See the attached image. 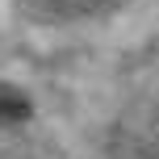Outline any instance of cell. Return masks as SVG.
Here are the masks:
<instances>
[{
	"mask_svg": "<svg viewBox=\"0 0 159 159\" xmlns=\"http://www.w3.org/2000/svg\"><path fill=\"white\" fill-rule=\"evenodd\" d=\"M34 113V101L21 92L17 84L0 80V126H13V121H25Z\"/></svg>",
	"mask_w": 159,
	"mask_h": 159,
	"instance_id": "obj_2",
	"label": "cell"
},
{
	"mask_svg": "<svg viewBox=\"0 0 159 159\" xmlns=\"http://www.w3.org/2000/svg\"><path fill=\"white\" fill-rule=\"evenodd\" d=\"M13 4L34 25H75V21L105 13L113 0H13Z\"/></svg>",
	"mask_w": 159,
	"mask_h": 159,
	"instance_id": "obj_1",
	"label": "cell"
}]
</instances>
